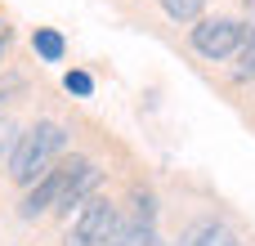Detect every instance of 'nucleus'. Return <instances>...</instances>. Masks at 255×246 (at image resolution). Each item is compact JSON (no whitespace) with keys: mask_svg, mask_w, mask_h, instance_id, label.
I'll use <instances>...</instances> for the list:
<instances>
[{"mask_svg":"<svg viewBox=\"0 0 255 246\" xmlns=\"http://www.w3.org/2000/svg\"><path fill=\"white\" fill-rule=\"evenodd\" d=\"M63 148V125L58 121H36L31 130H22V139H18V148H13V157H9V179L13 184H36V179H45L54 166V152Z\"/></svg>","mask_w":255,"mask_h":246,"instance_id":"obj_1","label":"nucleus"},{"mask_svg":"<svg viewBox=\"0 0 255 246\" xmlns=\"http://www.w3.org/2000/svg\"><path fill=\"white\" fill-rule=\"evenodd\" d=\"M112 233H117V202L112 197H90L72 215L67 233H63V246H103Z\"/></svg>","mask_w":255,"mask_h":246,"instance_id":"obj_2","label":"nucleus"},{"mask_svg":"<svg viewBox=\"0 0 255 246\" xmlns=\"http://www.w3.org/2000/svg\"><path fill=\"white\" fill-rule=\"evenodd\" d=\"M193 49L202 54V58H229V54H238L242 49V40H247V27L238 22V18H202L197 27H193Z\"/></svg>","mask_w":255,"mask_h":246,"instance_id":"obj_3","label":"nucleus"},{"mask_svg":"<svg viewBox=\"0 0 255 246\" xmlns=\"http://www.w3.org/2000/svg\"><path fill=\"white\" fill-rule=\"evenodd\" d=\"M81 161H85V157H72V161H63V166H54V170H49L45 179H36V188H31V193L22 197V206H18V215H22V220H36V215H45L49 206H58Z\"/></svg>","mask_w":255,"mask_h":246,"instance_id":"obj_4","label":"nucleus"},{"mask_svg":"<svg viewBox=\"0 0 255 246\" xmlns=\"http://www.w3.org/2000/svg\"><path fill=\"white\" fill-rule=\"evenodd\" d=\"M31 45H36V54H40L45 63H58V58H63V36L49 31V27H36V31H31Z\"/></svg>","mask_w":255,"mask_h":246,"instance_id":"obj_5","label":"nucleus"},{"mask_svg":"<svg viewBox=\"0 0 255 246\" xmlns=\"http://www.w3.org/2000/svg\"><path fill=\"white\" fill-rule=\"evenodd\" d=\"M202 4H206V0H161V9H166L175 22H197Z\"/></svg>","mask_w":255,"mask_h":246,"instance_id":"obj_6","label":"nucleus"},{"mask_svg":"<svg viewBox=\"0 0 255 246\" xmlns=\"http://www.w3.org/2000/svg\"><path fill=\"white\" fill-rule=\"evenodd\" d=\"M255 76V27H247V40L238 49V81H251Z\"/></svg>","mask_w":255,"mask_h":246,"instance_id":"obj_7","label":"nucleus"},{"mask_svg":"<svg viewBox=\"0 0 255 246\" xmlns=\"http://www.w3.org/2000/svg\"><path fill=\"white\" fill-rule=\"evenodd\" d=\"M193 246H238V238H233L229 229H220V224H206V229L193 238Z\"/></svg>","mask_w":255,"mask_h":246,"instance_id":"obj_8","label":"nucleus"},{"mask_svg":"<svg viewBox=\"0 0 255 246\" xmlns=\"http://www.w3.org/2000/svg\"><path fill=\"white\" fill-rule=\"evenodd\" d=\"M18 139H22V134H18V125H13V121H9V117L0 112V161H9V157H13Z\"/></svg>","mask_w":255,"mask_h":246,"instance_id":"obj_9","label":"nucleus"},{"mask_svg":"<svg viewBox=\"0 0 255 246\" xmlns=\"http://www.w3.org/2000/svg\"><path fill=\"white\" fill-rule=\"evenodd\" d=\"M63 85H67L72 94H81V99H90V94H94V81H90V72H67V76H63Z\"/></svg>","mask_w":255,"mask_h":246,"instance_id":"obj_10","label":"nucleus"},{"mask_svg":"<svg viewBox=\"0 0 255 246\" xmlns=\"http://www.w3.org/2000/svg\"><path fill=\"white\" fill-rule=\"evenodd\" d=\"M9 40H13V27L0 18V58H4V49H9Z\"/></svg>","mask_w":255,"mask_h":246,"instance_id":"obj_11","label":"nucleus"},{"mask_svg":"<svg viewBox=\"0 0 255 246\" xmlns=\"http://www.w3.org/2000/svg\"><path fill=\"white\" fill-rule=\"evenodd\" d=\"M152 246H157V242H152Z\"/></svg>","mask_w":255,"mask_h":246,"instance_id":"obj_12","label":"nucleus"}]
</instances>
